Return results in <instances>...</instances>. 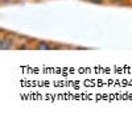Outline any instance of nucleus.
<instances>
[{
    "mask_svg": "<svg viewBox=\"0 0 132 116\" xmlns=\"http://www.w3.org/2000/svg\"><path fill=\"white\" fill-rule=\"evenodd\" d=\"M62 49H71V46L61 44V42H54L48 40H35L33 42V50H62Z\"/></svg>",
    "mask_w": 132,
    "mask_h": 116,
    "instance_id": "1",
    "label": "nucleus"
},
{
    "mask_svg": "<svg viewBox=\"0 0 132 116\" xmlns=\"http://www.w3.org/2000/svg\"><path fill=\"white\" fill-rule=\"evenodd\" d=\"M20 36L13 33V32H7L5 29H2V38H0V49L2 50H11L15 49Z\"/></svg>",
    "mask_w": 132,
    "mask_h": 116,
    "instance_id": "2",
    "label": "nucleus"
},
{
    "mask_svg": "<svg viewBox=\"0 0 132 116\" xmlns=\"http://www.w3.org/2000/svg\"><path fill=\"white\" fill-rule=\"evenodd\" d=\"M36 38H28V37H20L17 44H16V50H33V42Z\"/></svg>",
    "mask_w": 132,
    "mask_h": 116,
    "instance_id": "3",
    "label": "nucleus"
},
{
    "mask_svg": "<svg viewBox=\"0 0 132 116\" xmlns=\"http://www.w3.org/2000/svg\"><path fill=\"white\" fill-rule=\"evenodd\" d=\"M110 4L112 5H119V7H126V5H131L129 0H108Z\"/></svg>",
    "mask_w": 132,
    "mask_h": 116,
    "instance_id": "4",
    "label": "nucleus"
},
{
    "mask_svg": "<svg viewBox=\"0 0 132 116\" xmlns=\"http://www.w3.org/2000/svg\"><path fill=\"white\" fill-rule=\"evenodd\" d=\"M82 2H86V3H91V4H103L101 0H82Z\"/></svg>",
    "mask_w": 132,
    "mask_h": 116,
    "instance_id": "5",
    "label": "nucleus"
},
{
    "mask_svg": "<svg viewBox=\"0 0 132 116\" xmlns=\"http://www.w3.org/2000/svg\"><path fill=\"white\" fill-rule=\"evenodd\" d=\"M25 0H11V3H24Z\"/></svg>",
    "mask_w": 132,
    "mask_h": 116,
    "instance_id": "6",
    "label": "nucleus"
},
{
    "mask_svg": "<svg viewBox=\"0 0 132 116\" xmlns=\"http://www.w3.org/2000/svg\"><path fill=\"white\" fill-rule=\"evenodd\" d=\"M2 2V4L4 5V4H8V3H11V0H0Z\"/></svg>",
    "mask_w": 132,
    "mask_h": 116,
    "instance_id": "7",
    "label": "nucleus"
},
{
    "mask_svg": "<svg viewBox=\"0 0 132 116\" xmlns=\"http://www.w3.org/2000/svg\"><path fill=\"white\" fill-rule=\"evenodd\" d=\"M101 2H102L103 4H106V3H108V0H101Z\"/></svg>",
    "mask_w": 132,
    "mask_h": 116,
    "instance_id": "8",
    "label": "nucleus"
},
{
    "mask_svg": "<svg viewBox=\"0 0 132 116\" xmlns=\"http://www.w3.org/2000/svg\"><path fill=\"white\" fill-rule=\"evenodd\" d=\"M129 2H131V5H132V0H129Z\"/></svg>",
    "mask_w": 132,
    "mask_h": 116,
    "instance_id": "9",
    "label": "nucleus"
}]
</instances>
